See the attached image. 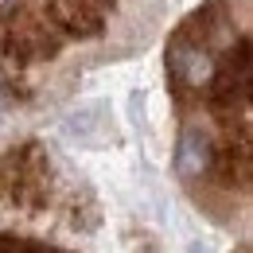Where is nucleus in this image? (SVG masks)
<instances>
[{
  "mask_svg": "<svg viewBox=\"0 0 253 253\" xmlns=\"http://www.w3.org/2000/svg\"><path fill=\"white\" fill-rule=\"evenodd\" d=\"M214 168H218V144H214L211 128L187 125L175 144V175L183 183H195V179H207Z\"/></svg>",
  "mask_w": 253,
  "mask_h": 253,
  "instance_id": "f03ea898",
  "label": "nucleus"
},
{
  "mask_svg": "<svg viewBox=\"0 0 253 253\" xmlns=\"http://www.w3.org/2000/svg\"><path fill=\"white\" fill-rule=\"evenodd\" d=\"M222 55L195 32L191 24H183L168 43V78L175 86L179 97H195V94H211L214 74H218Z\"/></svg>",
  "mask_w": 253,
  "mask_h": 253,
  "instance_id": "f257e3e1",
  "label": "nucleus"
},
{
  "mask_svg": "<svg viewBox=\"0 0 253 253\" xmlns=\"http://www.w3.org/2000/svg\"><path fill=\"white\" fill-rule=\"evenodd\" d=\"M109 4L113 0H51V24L63 28L66 35L90 39V35H101Z\"/></svg>",
  "mask_w": 253,
  "mask_h": 253,
  "instance_id": "7ed1b4c3",
  "label": "nucleus"
},
{
  "mask_svg": "<svg viewBox=\"0 0 253 253\" xmlns=\"http://www.w3.org/2000/svg\"><path fill=\"white\" fill-rule=\"evenodd\" d=\"M4 105H8V90H4V78H0V113H4Z\"/></svg>",
  "mask_w": 253,
  "mask_h": 253,
  "instance_id": "20e7f679",
  "label": "nucleus"
}]
</instances>
